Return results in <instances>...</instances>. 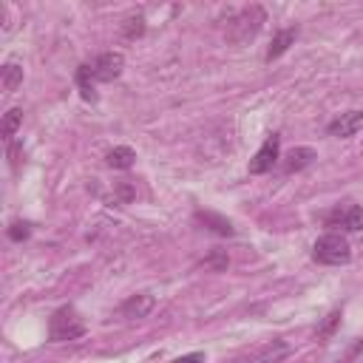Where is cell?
Listing matches in <instances>:
<instances>
[{"mask_svg": "<svg viewBox=\"0 0 363 363\" xmlns=\"http://www.w3.org/2000/svg\"><path fill=\"white\" fill-rule=\"evenodd\" d=\"M312 258L323 267H340L352 261V247L343 233H326L312 244Z\"/></svg>", "mask_w": 363, "mask_h": 363, "instance_id": "6da1fadb", "label": "cell"}, {"mask_svg": "<svg viewBox=\"0 0 363 363\" xmlns=\"http://www.w3.org/2000/svg\"><path fill=\"white\" fill-rule=\"evenodd\" d=\"M85 335V320L79 318V312L74 306H60L51 320H48V337L54 343H62V340H77Z\"/></svg>", "mask_w": 363, "mask_h": 363, "instance_id": "7a4b0ae2", "label": "cell"}, {"mask_svg": "<svg viewBox=\"0 0 363 363\" xmlns=\"http://www.w3.org/2000/svg\"><path fill=\"white\" fill-rule=\"evenodd\" d=\"M264 20H267V14H264L261 6H247V9H241L238 17H235L233 26H230V40H233V43H247V40H252V37L258 34V28H261Z\"/></svg>", "mask_w": 363, "mask_h": 363, "instance_id": "3957f363", "label": "cell"}, {"mask_svg": "<svg viewBox=\"0 0 363 363\" xmlns=\"http://www.w3.org/2000/svg\"><path fill=\"white\" fill-rule=\"evenodd\" d=\"M88 65H91L94 82H113L122 74V68H125V57L119 51H105L94 62H88Z\"/></svg>", "mask_w": 363, "mask_h": 363, "instance_id": "277c9868", "label": "cell"}, {"mask_svg": "<svg viewBox=\"0 0 363 363\" xmlns=\"http://www.w3.org/2000/svg\"><path fill=\"white\" fill-rule=\"evenodd\" d=\"M326 227H337V230H349V233H360L363 230V207L360 204H343L335 207L332 213H326Z\"/></svg>", "mask_w": 363, "mask_h": 363, "instance_id": "5b68a950", "label": "cell"}, {"mask_svg": "<svg viewBox=\"0 0 363 363\" xmlns=\"http://www.w3.org/2000/svg\"><path fill=\"white\" fill-rule=\"evenodd\" d=\"M278 153H281V136L278 133H269L264 139V145L258 147V153L250 159V173L252 176H261V173L272 170L275 162H278Z\"/></svg>", "mask_w": 363, "mask_h": 363, "instance_id": "8992f818", "label": "cell"}, {"mask_svg": "<svg viewBox=\"0 0 363 363\" xmlns=\"http://www.w3.org/2000/svg\"><path fill=\"white\" fill-rule=\"evenodd\" d=\"M363 128V111H346V113H340V116H335L332 122H329V136H337V139H349V136H354L357 130Z\"/></svg>", "mask_w": 363, "mask_h": 363, "instance_id": "52a82bcc", "label": "cell"}, {"mask_svg": "<svg viewBox=\"0 0 363 363\" xmlns=\"http://www.w3.org/2000/svg\"><path fill=\"white\" fill-rule=\"evenodd\" d=\"M153 306H156V298H153L150 292H139V295H130V298L119 306V312H122V318H128V320H142V318H147V315L153 312Z\"/></svg>", "mask_w": 363, "mask_h": 363, "instance_id": "ba28073f", "label": "cell"}, {"mask_svg": "<svg viewBox=\"0 0 363 363\" xmlns=\"http://www.w3.org/2000/svg\"><path fill=\"white\" fill-rule=\"evenodd\" d=\"M193 218H196L201 227H207L210 233H216V235H235L233 221L224 218V216H218V213H213V210H196Z\"/></svg>", "mask_w": 363, "mask_h": 363, "instance_id": "9c48e42d", "label": "cell"}, {"mask_svg": "<svg viewBox=\"0 0 363 363\" xmlns=\"http://www.w3.org/2000/svg\"><path fill=\"white\" fill-rule=\"evenodd\" d=\"M289 354V343L286 340H272L264 349H258L247 363H281Z\"/></svg>", "mask_w": 363, "mask_h": 363, "instance_id": "30bf717a", "label": "cell"}, {"mask_svg": "<svg viewBox=\"0 0 363 363\" xmlns=\"http://www.w3.org/2000/svg\"><path fill=\"white\" fill-rule=\"evenodd\" d=\"M295 37H298V28L295 26H289V28H281L275 37H272V43H269V48H267V54H264V60L267 62H272V60H278L292 43H295Z\"/></svg>", "mask_w": 363, "mask_h": 363, "instance_id": "8fae6325", "label": "cell"}, {"mask_svg": "<svg viewBox=\"0 0 363 363\" xmlns=\"http://www.w3.org/2000/svg\"><path fill=\"white\" fill-rule=\"evenodd\" d=\"M315 159H318V153H315L312 147H292V150L286 153L284 170H286V173H298V170L309 167V164H312Z\"/></svg>", "mask_w": 363, "mask_h": 363, "instance_id": "7c38bea8", "label": "cell"}, {"mask_svg": "<svg viewBox=\"0 0 363 363\" xmlns=\"http://www.w3.org/2000/svg\"><path fill=\"white\" fill-rule=\"evenodd\" d=\"M105 162H108V167H116V170H128V167H133V162H136V153H133V147H128V145H119V147L108 150Z\"/></svg>", "mask_w": 363, "mask_h": 363, "instance_id": "4fadbf2b", "label": "cell"}, {"mask_svg": "<svg viewBox=\"0 0 363 363\" xmlns=\"http://www.w3.org/2000/svg\"><path fill=\"white\" fill-rule=\"evenodd\" d=\"M74 79H77V88H79L82 99L94 102V99H96V94H94V85H96V82H94V77H91V65H88V62L77 68V77H74Z\"/></svg>", "mask_w": 363, "mask_h": 363, "instance_id": "5bb4252c", "label": "cell"}, {"mask_svg": "<svg viewBox=\"0 0 363 363\" xmlns=\"http://www.w3.org/2000/svg\"><path fill=\"white\" fill-rule=\"evenodd\" d=\"M20 122H23V111L20 108H9L6 113H3V125H0V130H3V139L11 145V139H14V133H17V128H20Z\"/></svg>", "mask_w": 363, "mask_h": 363, "instance_id": "9a60e30c", "label": "cell"}, {"mask_svg": "<svg viewBox=\"0 0 363 363\" xmlns=\"http://www.w3.org/2000/svg\"><path fill=\"white\" fill-rule=\"evenodd\" d=\"M0 74H3V91H17V85L23 82V65L17 62H6Z\"/></svg>", "mask_w": 363, "mask_h": 363, "instance_id": "2e32d148", "label": "cell"}, {"mask_svg": "<svg viewBox=\"0 0 363 363\" xmlns=\"http://www.w3.org/2000/svg\"><path fill=\"white\" fill-rule=\"evenodd\" d=\"M142 34H145V17H142V14L128 17L125 26H122V37H125V40H136V37H142Z\"/></svg>", "mask_w": 363, "mask_h": 363, "instance_id": "e0dca14e", "label": "cell"}, {"mask_svg": "<svg viewBox=\"0 0 363 363\" xmlns=\"http://www.w3.org/2000/svg\"><path fill=\"white\" fill-rule=\"evenodd\" d=\"M207 269H216V272H221V269H227L230 267V255H227V250H213L204 261H201Z\"/></svg>", "mask_w": 363, "mask_h": 363, "instance_id": "ac0fdd59", "label": "cell"}, {"mask_svg": "<svg viewBox=\"0 0 363 363\" xmlns=\"http://www.w3.org/2000/svg\"><path fill=\"white\" fill-rule=\"evenodd\" d=\"M337 323H340V309H335V312H329L326 315V320L318 326V337L323 340V337H329L335 329H337Z\"/></svg>", "mask_w": 363, "mask_h": 363, "instance_id": "d6986e66", "label": "cell"}, {"mask_svg": "<svg viewBox=\"0 0 363 363\" xmlns=\"http://www.w3.org/2000/svg\"><path fill=\"white\" fill-rule=\"evenodd\" d=\"M31 235V224L28 221H14L11 227H9V238L11 241H26Z\"/></svg>", "mask_w": 363, "mask_h": 363, "instance_id": "ffe728a7", "label": "cell"}, {"mask_svg": "<svg viewBox=\"0 0 363 363\" xmlns=\"http://www.w3.org/2000/svg\"><path fill=\"white\" fill-rule=\"evenodd\" d=\"M173 363H204V352H190V354H182V357H176Z\"/></svg>", "mask_w": 363, "mask_h": 363, "instance_id": "44dd1931", "label": "cell"}]
</instances>
